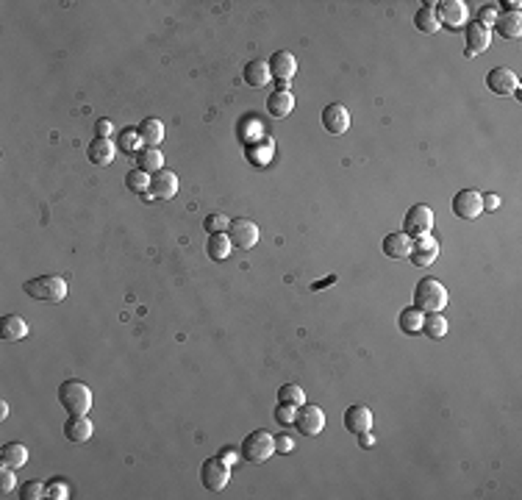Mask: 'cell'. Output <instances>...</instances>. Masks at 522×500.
<instances>
[{
  "instance_id": "d6a6232c",
  "label": "cell",
  "mask_w": 522,
  "mask_h": 500,
  "mask_svg": "<svg viewBox=\"0 0 522 500\" xmlns=\"http://www.w3.org/2000/svg\"><path fill=\"white\" fill-rule=\"evenodd\" d=\"M236 133H239V139H242L245 145H250V142H259L261 136H264V128H261V123L256 117H245V120L239 123Z\"/></svg>"
},
{
  "instance_id": "f546056e",
  "label": "cell",
  "mask_w": 522,
  "mask_h": 500,
  "mask_svg": "<svg viewBox=\"0 0 522 500\" xmlns=\"http://www.w3.org/2000/svg\"><path fill=\"white\" fill-rule=\"evenodd\" d=\"M422 334L428 340H444L447 337V320L442 317V312H428L422 320Z\"/></svg>"
},
{
  "instance_id": "5b68a950",
  "label": "cell",
  "mask_w": 522,
  "mask_h": 500,
  "mask_svg": "<svg viewBox=\"0 0 522 500\" xmlns=\"http://www.w3.org/2000/svg\"><path fill=\"white\" fill-rule=\"evenodd\" d=\"M200 481H203V486H206L209 492L225 489L228 481H231V464L222 461L220 456H211V459L203 461V467H200Z\"/></svg>"
},
{
  "instance_id": "ab89813d",
  "label": "cell",
  "mask_w": 522,
  "mask_h": 500,
  "mask_svg": "<svg viewBox=\"0 0 522 500\" xmlns=\"http://www.w3.org/2000/svg\"><path fill=\"white\" fill-rule=\"evenodd\" d=\"M497 14H500V11H497L495 6H483V9H481V14H478V23H481V26H486V28H492L497 23Z\"/></svg>"
},
{
  "instance_id": "f907efd6",
  "label": "cell",
  "mask_w": 522,
  "mask_h": 500,
  "mask_svg": "<svg viewBox=\"0 0 522 500\" xmlns=\"http://www.w3.org/2000/svg\"><path fill=\"white\" fill-rule=\"evenodd\" d=\"M6 417H9V403L0 400V420H6Z\"/></svg>"
},
{
  "instance_id": "c3c4849f",
  "label": "cell",
  "mask_w": 522,
  "mask_h": 500,
  "mask_svg": "<svg viewBox=\"0 0 522 500\" xmlns=\"http://www.w3.org/2000/svg\"><path fill=\"white\" fill-rule=\"evenodd\" d=\"M334 281H337V275H328V278H322V281H317V284H314L312 290L317 292V290H322V287H328V284H334Z\"/></svg>"
},
{
  "instance_id": "52a82bcc",
  "label": "cell",
  "mask_w": 522,
  "mask_h": 500,
  "mask_svg": "<svg viewBox=\"0 0 522 500\" xmlns=\"http://www.w3.org/2000/svg\"><path fill=\"white\" fill-rule=\"evenodd\" d=\"M303 437H317L322 428H325V412L319 406L312 403H303L297 412H295V422H292Z\"/></svg>"
},
{
  "instance_id": "e0dca14e",
  "label": "cell",
  "mask_w": 522,
  "mask_h": 500,
  "mask_svg": "<svg viewBox=\"0 0 522 500\" xmlns=\"http://www.w3.org/2000/svg\"><path fill=\"white\" fill-rule=\"evenodd\" d=\"M436 17L447 28L464 26L467 23V3H461V0H442L439 9H436Z\"/></svg>"
},
{
  "instance_id": "d6986e66",
  "label": "cell",
  "mask_w": 522,
  "mask_h": 500,
  "mask_svg": "<svg viewBox=\"0 0 522 500\" xmlns=\"http://www.w3.org/2000/svg\"><path fill=\"white\" fill-rule=\"evenodd\" d=\"M86 156L92 164H98V167H106V164H111L114 156H117V145L111 142V139H103V136H98V139H92L89 142V148H86Z\"/></svg>"
},
{
  "instance_id": "2e32d148",
  "label": "cell",
  "mask_w": 522,
  "mask_h": 500,
  "mask_svg": "<svg viewBox=\"0 0 522 500\" xmlns=\"http://www.w3.org/2000/svg\"><path fill=\"white\" fill-rule=\"evenodd\" d=\"M275 156V139L272 136H261L259 142H250L245 145V158L253 164V167H267Z\"/></svg>"
},
{
  "instance_id": "8992f818",
  "label": "cell",
  "mask_w": 522,
  "mask_h": 500,
  "mask_svg": "<svg viewBox=\"0 0 522 500\" xmlns=\"http://www.w3.org/2000/svg\"><path fill=\"white\" fill-rule=\"evenodd\" d=\"M228 239H231V245L239 248V250H250V248L259 245L261 231L253 220L236 217V220H231V225H228Z\"/></svg>"
},
{
  "instance_id": "8d00e7d4",
  "label": "cell",
  "mask_w": 522,
  "mask_h": 500,
  "mask_svg": "<svg viewBox=\"0 0 522 500\" xmlns=\"http://www.w3.org/2000/svg\"><path fill=\"white\" fill-rule=\"evenodd\" d=\"M228 225H231V220H228L222 211H214V214H209V217L203 220V228L209 231V237L211 234H225Z\"/></svg>"
},
{
  "instance_id": "4fadbf2b",
  "label": "cell",
  "mask_w": 522,
  "mask_h": 500,
  "mask_svg": "<svg viewBox=\"0 0 522 500\" xmlns=\"http://www.w3.org/2000/svg\"><path fill=\"white\" fill-rule=\"evenodd\" d=\"M481 211H483L481 192H475V189H461L453 198V214L461 220H475V217H481Z\"/></svg>"
},
{
  "instance_id": "e575fe53",
  "label": "cell",
  "mask_w": 522,
  "mask_h": 500,
  "mask_svg": "<svg viewBox=\"0 0 522 500\" xmlns=\"http://www.w3.org/2000/svg\"><path fill=\"white\" fill-rule=\"evenodd\" d=\"M126 184H128L130 192H136V195H148L150 192V175L145 173V170H130L128 175H126Z\"/></svg>"
},
{
  "instance_id": "ba28073f",
  "label": "cell",
  "mask_w": 522,
  "mask_h": 500,
  "mask_svg": "<svg viewBox=\"0 0 522 500\" xmlns=\"http://www.w3.org/2000/svg\"><path fill=\"white\" fill-rule=\"evenodd\" d=\"M431 228H434V211H431V206L417 203V206H411V209L406 211L403 231H406L411 239L422 237V234H431Z\"/></svg>"
},
{
  "instance_id": "83f0119b",
  "label": "cell",
  "mask_w": 522,
  "mask_h": 500,
  "mask_svg": "<svg viewBox=\"0 0 522 500\" xmlns=\"http://www.w3.org/2000/svg\"><path fill=\"white\" fill-rule=\"evenodd\" d=\"M422 320H425V312H419L417 306H409V309H403L400 312V331L403 334H409V337H417L422 334Z\"/></svg>"
},
{
  "instance_id": "9c48e42d",
  "label": "cell",
  "mask_w": 522,
  "mask_h": 500,
  "mask_svg": "<svg viewBox=\"0 0 522 500\" xmlns=\"http://www.w3.org/2000/svg\"><path fill=\"white\" fill-rule=\"evenodd\" d=\"M486 86H489V92H492V95L506 98V95L520 92V78H517L508 67H495V70H489V73H486Z\"/></svg>"
},
{
  "instance_id": "4316f807",
  "label": "cell",
  "mask_w": 522,
  "mask_h": 500,
  "mask_svg": "<svg viewBox=\"0 0 522 500\" xmlns=\"http://www.w3.org/2000/svg\"><path fill=\"white\" fill-rule=\"evenodd\" d=\"M0 461H3L6 467H11V470H20V467L28 461V448L26 445H20V442H6V445L0 448Z\"/></svg>"
},
{
  "instance_id": "1f68e13d",
  "label": "cell",
  "mask_w": 522,
  "mask_h": 500,
  "mask_svg": "<svg viewBox=\"0 0 522 500\" xmlns=\"http://www.w3.org/2000/svg\"><path fill=\"white\" fill-rule=\"evenodd\" d=\"M231 239L228 234H211L209 237V245H206V250H209V259L214 262H222V259H228L231 256Z\"/></svg>"
},
{
  "instance_id": "44dd1931",
  "label": "cell",
  "mask_w": 522,
  "mask_h": 500,
  "mask_svg": "<svg viewBox=\"0 0 522 500\" xmlns=\"http://www.w3.org/2000/svg\"><path fill=\"white\" fill-rule=\"evenodd\" d=\"M242 78L247 86H253V89H261V86H267L272 76H270V64L264 61V58H253V61H247L245 64V70H242Z\"/></svg>"
},
{
  "instance_id": "6da1fadb",
  "label": "cell",
  "mask_w": 522,
  "mask_h": 500,
  "mask_svg": "<svg viewBox=\"0 0 522 500\" xmlns=\"http://www.w3.org/2000/svg\"><path fill=\"white\" fill-rule=\"evenodd\" d=\"M23 292L34 300H45V303H61L67 297V281L56 272H45L36 278H28L23 284Z\"/></svg>"
},
{
  "instance_id": "bcb514c9",
  "label": "cell",
  "mask_w": 522,
  "mask_h": 500,
  "mask_svg": "<svg viewBox=\"0 0 522 500\" xmlns=\"http://www.w3.org/2000/svg\"><path fill=\"white\" fill-rule=\"evenodd\" d=\"M372 442H375V439H372V434H369V431H364V434H359V445H362V448H369Z\"/></svg>"
},
{
  "instance_id": "f35d334b",
  "label": "cell",
  "mask_w": 522,
  "mask_h": 500,
  "mask_svg": "<svg viewBox=\"0 0 522 500\" xmlns=\"http://www.w3.org/2000/svg\"><path fill=\"white\" fill-rule=\"evenodd\" d=\"M17 486V478H14V470L11 467H0V495H11Z\"/></svg>"
},
{
  "instance_id": "d590c367",
  "label": "cell",
  "mask_w": 522,
  "mask_h": 500,
  "mask_svg": "<svg viewBox=\"0 0 522 500\" xmlns=\"http://www.w3.org/2000/svg\"><path fill=\"white\" fill-rule=\"evenodd\" d=\"M117 148H120V150H126V153H139V150H142V139H139V131H136V128H126V131L120 133V142H117Z\"/></svg>"
},
{
  "instance_id": "603a6c76",
  "label": "cell",
  "mask_w": 522,
  "mask_h": 500,
  "mask_svg": "<svg viewBox=\"0 0 522 500\" xmlns=\"http://www.w3.org/2000/svg\"><path fill=\"white\" fill-rule=\"evenodd\" d=\"M344 428L350 434H364V431H372V412L367 406H350L344 412Z\"/></svg>"
},
{
  "instance_id": "9a60e30c",
  "label": "cell",
  "mask_w": 522,
  "mask_h": 500,
  "mask_svg": "<svg viewBox=\"0 0 522 500\" xmlns=\"http://www.w3.org/2000/svg\"><path fill=\"white\" fill-rule=\"evenodd\" d=\"M464 39H467V48L464 53L475 58V56H481V53L489 51V42H492V28L481 26V23H470L467 31H464Z\"/></svg>"
},
{
  "instance_id": "836d02e7",
  "label": "cell",
  "mask_w": 522,
  "mask_h": 500,
  "mask_svg": "<svg viewBox=\"0 0 522 500\" xmlns=\"http://www.w3.org/2000/svg\"><path fill=\"white\" fill-rule=\"evenodd\" d=\"M278 400L287 403V406H292V409H300V406L306 403V392H303L297 384H284V387L278 389Z\"/></svg>"
},
{
  "instance_id": "f1b7e54d",
  "label": "cell",
  "mask_w": 522,
  "mask_h": 500,
  "mask_svg": "<svg viewBox=\"0 0 522 500\" xmlns=\"http://www.w3.org/2000/svg\"><path fill=\"white\" fill-rule=\"evenodd\" d=\"M436 3H425L422 9H419L417 14H414V26L422 31V34H436L439 31V17H436V9H434Z\"/></svg>"
},
{
  "instance_id": "f6af8a7d",
  "label": "cell",
  "mask_w": 522,
  "mask_h": 500,
  "mask_svg": "<svg viewBox=\"0 0 522 500\" xmlns=\"http://www.w3.org/2000/svg\"><path fill=\"white\" fill-rule=\"evenodd\" d=\"M95 131H98V136H103V139H108V136H111V123H108V120H98Z\"/></svg>"
},
{
  "instance_id": "681fc988",
  "label": "cell",
  "mask_w": 522,
  "mask_h": 500,
  "mask_svg": "<svg viewBox=\"0 0 522 500\" xmlns=\"http://www.w3.org/2000/svg\"><path fill=\"white\" fill-rule=\"evenodd\" d=\"M503 6H508V11H520L522 9L520 0H508V3H503Z\"/></svg>"
},
{
  "instance_id": "30bf717a",
  "label": "cell",
  "mask_w": 522,
  "mask_h": 500,
  "mask_svg": "<svg viewBox=\"0 0 522 500\" xmlns=\"http://www.w3.org/2000/svg\"><path fill=\"white\" fill-rule=\"evenodd\" d=\"M175 192H178V175L173 173V170H158L150 175V192L148 195H142L145 200H150V198H156V200H170V198H175Z\"/></svg>"
},
{
  "instance_id": "7a4b0ae2",
  "label": "cell",
  "mask_w": 522,
  "mask_h": 500,
  "mask_svg": "<svg viewBox=\"0 0 522 500\" xmlns=\"http://www.w3.org/2000/svg\"><path fill=\"white\" fill-rule=\"evenodd\" d=\"M58 403L67 414H89L92 409V389L78 381V378H67L58 387Z\"/></svg>"
},
{
  "instance_id": "7c38bea8",
  "label": "cell",
  "mask_w": 522,
  "mask_h": 500,
  "mask_svg": "<svg viewBox=\"0 0 522 500\" xmlns=\"http://www.w3.org/2000/svg\"><path fill=\"white\" fill-rule=\"evenodd\" d=\"M267 64H270V76L281 81L278 89H287V83L295 78V73H297V58H295L289 51H275Z\"/></svg>"
},
{
  "instance_id": "277c9868",
  "label": "cell",
  "mask_w": 522,
  "mask_h": 500,
  "mask_svg": "<svg viewBox=\"0 0 522 500\" xmlns=\"http://www.w3.org/2000/svg\"><path fill=\"white\" fill-rule=\"evenodd\" d=\"M275 453V437L267 434V431H250L245 439H242V448H239V456L250 464H261L267 461L270 456Z\"/></svg>"
},
{
  "instance_id": "74e56055",
  "label": "cell",
  "mask_w": 522,
  "mask_h": 500,
  "mask_svg": "<svg viewBox=\"0 0 522 500\" xmlns=\"http://www.w3.org/2000/svg\"><path fill=\"white\" fill-rule=\"evenodd\" d=\"M20 498L23 500L48 498V484H39V481H26V484H20Z\"/></svg>"
},
{
  "instance_id": "8fae6325",
  "label": "cell",
  "mask_w": 522,
  "mask_h": 500,
  "mask_svg": "<svg viewBox=\"0 0 522 500\" xmlns=\"http://www.w3.org/2000/svg\"><path fill=\"white\" fill-rule=\"evenodd\" d=\"M409 259L417 264V267H431V264L439 259V242L431 237V234H422V237L411 239V253Z\"/></svg>"
},
{
  "instance_id": "cb8c5ba5",
  "label": "cell",
  "mask_w": 522,
  "mask_h": 500,
  "mask_svg": "<svg viewBox=\"0 0 522 500\" xmlns=\"http://www.w3.org/2000/svg\"><path fill=\"white\" fill-rule=\"evenodd\" d=\"M136 131H139V139H142V148H158L161 139H164V123L156 120V117H145Z\"/></svg>"
},
{
  "instance_id": "ffe728a7",
  "label": "cell",
  "mask_w": 522,
  "mask_h": 500,
  "mask_svg": "<svg viewBox=\"0 0 522 500\" xmlns=\"http://www.w3.org/2000/svg\"><path fill=\"white\" fill-rule=\"evenodd\" d=\"M267 111H270V117H275V120L289 117V114L295 111V95H292L289 89H275V92L267 98Z\"/></svg>"
},
{
  "instance_id": "4dcf8cb0",
  "label": "cell",
  "mask_w": 522,
  "mask_h": 500,
  "mask_svg": "<svg viewBox=\"0 0 522 500\" xmlns=\"http://www.w3.org/2000/svg\"><path fill=\"white\" fill-rule=\"evenodd\" d=\"M136 167L145 170L148 175L164 170V156H161V150H158V148H142V150L136 153Z\"/></svg>"
},
{
  "instance_id": "7bdbcfd3",
  "label": "cell",
  "mask_w": 522,
  "mask_h": 500,
  "mask_svg": "<svg viewBox=\"0 0 522 500\" xmlns=\"http://www.w3.org/2000/svg\"><path fill=\"white\" fill-rule=\"evenodd\" d=\"M292 450H295V442H292V437H287V434L275 437V453H292Z\"/></svg>"
},
{
  "instance_id": "d4e9b609",
  "label": "cell",
  "mask_w": 522,
  "mask_h": 500,
  "mask_svg": "<svg viewBox=\"0 0 522 500\" xmlns=\"http://www.w3.org/2000/svg\"><path fill=\"white\" fill-rule=\"evenodd\" d=\"M503 39H520L522 36V14L520 11H506L497 14V23L492 26Z\"/></svg>"
},
{
  "instance_id": "3957f363",
  "label": "cell",
  "mask_w": 522,
  "mask_h": 500,
  "mask_svg": "<svg viewBox=\"0 0 522 500\" xmlns=\"http://www.w3.org/2000/svg\"><path fill=\"white\" fill-rule=\"evenodd\" d=\"M414 306L419 312H442L447 306V290L436 278H419L414 287Z\"/></svg>"
},
{
  "instance_id": "5bb4252c",
  "label": "cell",
  "mask_w": 522,
  "mask_h": 500,
  "mask_svg": "<svg viewBox=\"0 0 522 500\" xmlns=\"http://www.w3.org/2000/svg\"><path fill=\"white\" fill-rule=\"evenodd\" d=\"M322 128L328 133H342L350 131V111L344 108L342 103H328L322 108Z\"/></svg>"
},
{
  "instance_id": "ac0fdd59",
  "label": "cell",
  "mask_w": 522,
  "mask_h": 500,
  "mask_svg": "<svg viewBox=\"0 0 522 500\" xmlns=\"http://www.w3.org/2000/svg\"><path fill=\"white\" fill-rule=\"evenodd\" d=\"M92 431L95 425L86 420V414H70V420L64 422V437L73 442V445H83L92 439Z\"/></svg>"
},
{
  "instance_id": "b9f144b4",
  "label": "cell",
  "mask_w": 522,
  "mask_h": 500,
  "mask_svg": "<svg viewBox=\"0 0 522 500\" xmlns=\"http://www.w3.org/2000/svg\"><path fill=\"white\" fill-rule=\"evenodd\" d=\"M48 498H56V500H64V498H70V489L56 478V481H51L48 484Z\"/></svg>"
},
{
  "instance_id": "60d3db41",
  "label": "cell",
  "mask_w": 522,
  "mask_h": 500,
  "mask_svg": "<svg viewBox=\"0 0 522 500\" xmlns=\"http://www.w3.org/2000/svg\"><path fill=\"white\" fill-rule=\"evenodd\" d=\"M295 412H297V409H292V406H287V403H281V406L275 409V420L281 422V425H292V422H295Z\"/></svg>"
},
{
  "instance_id": "ee69618b",
  "label": "cell",
  "mask_w": 522,
  "mask_h": 500,
  "mask_svg": "<svg viewBox=\"0 0 522 500\" xmlns=\"http://www.w3.org/2000/svg\"><path fill=\"white\" fill-rule=\"evenodd\" d=\"M481 203H483V211L500 209V198H497V195H481Z\"/></svg>"
},
{
  "instance_id": "7dc6e473",
  "label": "cell",
  "mask_w": 522,
  "mask_h": 500,
  "mask_svg": "<svg viewBox=\"0 0 522 500\" xmlns=\"http://www.w3.org/2000/svg\"><path fill=\"white\" fill-rule=\"evenodd\" d=\"M220 459H222V461H228V464H234V461H236V450L225 448L222 453H220Z\"/></svg>"
},
{
  "instance_id": "484cf974",
  "label": "cell",
  "mask_w": 522,
  "mask_h": 500,
  "mask_svg": "<svg viewBox=\"0 0 522 500\" xmlns=\"http://www.w3.org/2000/svg\"><path fill=\"white\" fill-rule=\"evenodd\" d=\"M6 342H20L28 337V322L20 315H6L3 317V328H0Z\"/></svg>"
},
{
  "instance_id": "7402d4cb",
  "label": "cell",
  "mask_w": 522,
  "mask_h": 500,
  "mask_svg": "<svg viewBox=\"0 0 522 500\" xmlns=\"http://www.w3.org/2000/svg\"><path fill=\"white\" fill-rule=\"evenodd\" d=\"M411 253V237L406 231H394L384 237V256L389 259H409Z\"/></svg>"
}]
</instances>
